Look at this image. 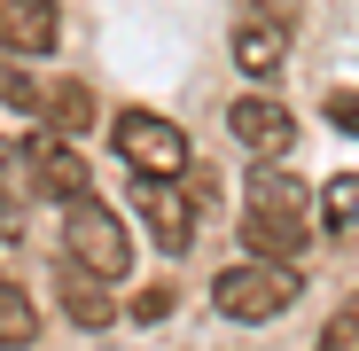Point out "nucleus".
Returning <instances> with one entry per match:
<instances>
[{
    "instance_id": "4",
    "label": "nucleus",
    "mask_w": 359,
    "mask_h": 351,
    "mask_svg": "<svg viewBox=\"0 0 359 351\" xmlns=\"http://www.w3.org/2000/svg\"><path fill=\"white\" fill-rule=\"evenodd\" d=\"M133 219L149 226V242L164 250V258H180L196 242V203L180 195V188H164V172H141V188H133Z\"/></svg>"
},
{
    "instance_id": "2",
    "label": "nucleus",
    "mask_w": 359,
    "mask_h": 351,
    "mask_svg": "<svg viewBox=\"0 0 359 351\" xmlns=\"http://www.w3.org/2000/svg\"><path fill=\"white\" fill-rule=\"evenodd\" d=\"M63 258H79V266H94V273H109V281H126V273H133V234H126V219H117L102 195H71Z\"/></svg>"
},
{
    "instance_id": "3",
    "label": "nucleus",
    "mask_w": 359,
    "mask_h": 351,
    "mask_svg": "<svg viewBox=\"0 0 359 351\" xmlns=\"http://www.w3.org/2000/svg\"><path fill=\"white\" fill-rule=\"evenodd\" d=\"M109 149L126 156L133 172H164V180H180V172H188V156H196L188 133H180L172 117H156V109H126V117L109 125Z\"/></svg>"
},
{
    "instance_id": "9",
    "label": "nucleus",
    "mask_w": 359,
    "mask_h": 351,
    "mask_svg": "<svg viewBox=\"0 0 359 351\" xmlns=\"http://www.w3.org/2000/svg\"><path fill=\"white\" fill-rule=\"evenodd\" d=\"M243 242H250L258 258H305V250H313V226L297 219V211H258V203H250Z\"/></svg>"
},
{
    "instance_id": "12",
    "label": "nucleus",
    "mask_w": 359,
    "mask_h": 351,
    "mask_svg": "<svg viewBox=\"0 0 359 351\" xmlns=\"http://www.w3.org/2000/svg\"><path fill=\"white\" fill-rule=\"evenodd\" d=\"M39 336V312H32V297H24V289L8 281V273H0V343H32Z\"/></svg>"
},
{
    "instance_id": "10",
    "label": "nucleus",
    "mask_w": 359,
    "mask_h": 351,
    "mask_svg": "<svg viewBox=\"0 0 359 351\" xmlns=\"http://www.w3.org/2000/svg\"><path fill=\"white\" fill-rule=\"evenodd\" d=\"M63 312H71L79 328H109V273L63 258Z\"/></svg>"
},
{
    "instance_id": "5",
    "label": "nucleus",
    "mask_w": 359,
    "mask_h": 351,
    "mask_svg": "<svg viewBox=\"0 0 359 351\" xmlns=\"http://www.w3.org/2000/svg\"><path fill=\"white\" fill-rule=\"evenodd\" d=\"M32 180H39V195L71 203V195H94V164L71 149L63 125H39V133H32Z\"/></svg>"
},
{
    "instance_id": "11",
    "label": "nucleus",
    "mask_w": 359,
    "mask_h": 351,
    "mask_svg": "<svg viewBox=\"0 0 359 351\" xmlns=\"http://www.w3.org/2000/svg\"><path fill=\"white\" fill-rule=\"evenodd\" d=\"M39 125L86 133V125H94V86H79V78H47V86H39Z\"/></svg>"
},
{
    "instance_id": "7",
    "label": "nucleus",
    "mask_w": 359,
    "mask_h": 351,
    "mask_svg": "<svg viewBox=\"0 0 359 351\" xmlns=\"http://www.w3.org/2000/svg\"><path fill=\"white\" fill-rule=\"evenodd\" d=\"M63 39V8L55 0H0V47L8 55H47Z\"/></svg>"
},
{
    "instance_id": "16",
    "label": "nucleus",
    "mask_w": 359,
    "mask_h": 351,
    "mask_svg": "<svg viewBox=\"0 0 359 351\" xmlns=\"http://www.w3.org/2000/svg\"><path fill=\"white\" fill-rule=\"evenodd\" d=\"M328 125L359 133V86H336V94H328Z\"/></svg>"
},
{
    "instance_id": "8",
    "label": "nucleus",
    "mask_w": 359,
    "mask_h": 351,
    "mask_svg": "<svg viewBox=\"0 0 359 351\" xmlns=\"http://www.w3.org/2000/svg\"><path fill=\"white\" fill-rule=\"evenodd\" d=\"M289 55V24L266 16V8H243V24H234V63H243L250 78H273Z\"/></svg>"
},
{
    "instance_id": "19",
    "label": "nucleus",
    "mask_w": 359,
    "mask_h": 351,
    "mask_svg": "<svg viewBox=\"0 0 359 351\" xmlns=\"http://www.w3.org/2000/svg\"><path fill=\"white\" fill-rule=\"evenodd\" d=\"M250 8H266V16H281V24H297V16H305V0H250Z\"/></svg>"
},
{
    "instance_id": "17",
    "label": "nucleus",
    "mask_w": 359,
    "mask_h": 351,
    "mask_svg": "<svg viewBox=\"0 0 359 351\" xmlns=\"http://www.w3.org/2000/svg\"><path fill=\"white\" fill-rule=\"evenodd\" d=\"M172 312V289H141V297H133V320H164Z\"/></svg>"
},
{
    "instance_id": "6",
    "label": "nucleus",
    "mask_w": 359,
    "mask_h": 351,
    "mask_svg": "<svg viewBox=\"0 0 359 351\" xmlns=\"http://www.w3.org/2000/svg\"><path fill=\"white\" fill-rule=\"evenodd\" d=\"M226 125H234V141H243L250 156H289L297 149V117L273 94H243V102L226 109Z\"/></svg>"
},
{
    "instance_id": "13",
    "label": "nucleus",
    "mask_w": 359,
    "mask_h": 351,
    "mask_svg": "<svg viewBox=\"0 0 359 351\" xmlns=\"http://www.w3.org/2000/svg\"><path fill=\"white\" fill-rule=\"evenodd\" d=\"M320 211H328V226H359V180H351V172L320 188Z\"/></svg>"
},
{
    "instance_id": "14",
    "label": "nucleus",
    "mask_w": 359,
    "mask_h": 351,
    "mask_svg": "<svg viewBox=\"0 0 359 351\" xmlns=\"http://www.w3.org/2000/svg\"><path fill=\"white\" fill-rule=\"evenodd\" d=\"M0 102H8V109H32V117H39V78H24V71L8 63V47H0Z\"/></svg>"
},
{
    "instance_id": "18",
    "label": "nucleus",
    "mask_w": 359,
    "mask_h": 351,
    "mask_svg": "<svg viewBox=\"0 0 359 351\" xmlns=\"http://www.w3.org/2000/svg\"><path fill=\"white\" fill-rule=\"evenodd\" d=\"M16 211H24V195H16V188H8V180H0V234H16V226H24V219H16Z\"/></svg>"
},
{
    "instance_id": "1",
    "label": "nucleus",
    "mask_w": 359,
    "mask_h": 351,
    "mask_svg": "<svg viewBox=\"0 0 359 351\" xmlns=\"http://www.w3.org/2000/svg\"><path fill=\"white\" fill-rule=\"evenodd\" d=\"M297 258H243V266H226L219 281H211V305L226 312V320H243V328H258V320H281L289 305H297Z\"/></svg>"
},
{
    "instance_id": "15",
    "label": "nucleus",
    "mask_w": 359,
    "mask_h": 351,
    "mask_svg": "<svg viewBox=\"0 0 359 351\" xmlns=\"http://www.w3.org/2000/svg\"><path fill=\"white\" fill-rule=\"evenodd\" d=\"M320 343H328V351H359V297L336 305V320L320 328Z\"/></svg>"
}]
</instances>
